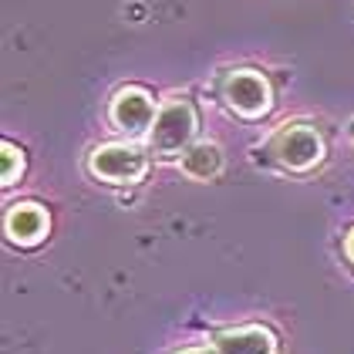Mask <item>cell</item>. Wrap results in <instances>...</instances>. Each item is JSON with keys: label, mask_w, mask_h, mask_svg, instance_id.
<instances>
[{"label": "cell", "mask_w": 354, "mask_h": 354, "mask_svg": "<svg viewBox=\"0 0 354 354\" xmlns=\"http://www.w3.org/2000/svg\"><path fill=\"white\" fill-rule=\"evenodd\" d=\"M351 136H354V122H351Z\"/></svg>", "instance_id": "obj_12"}, {"label": "cell", "mask_w": 354, "mask_h": 354, "mask_svg": "<svg viewBox=\"0 0 354 354\" xmlns=\"http://www.w3.org/2000/svg\"><path fill=\"white\" fill-rule=\"evenodd\" d=\"M111 122H115V129L132 132V136L152 129L156 125V102H152V95L145 88H136V84L122 88L111 98Z\"/></svg>", "instance_id": "obj_5"}, {"label": "cell", "mask_w": 354, "mask_h": 354, "mask_svg": "<svg viewBox=\"0 0 354 354\" xmlns=\"http://www.w3.org/2000/svg\"><path fill=\"white\" fill-rule=\"evenodd\" d=\"M3 226H7V236L17 246H34L48 233V213L37 203H17V206H10Z\"/></svg>", "instance_id": "obj_6"}, {"label": "cell", "mask_w": 354, "mask_h": 354, "mask_svg": "<svg viewBox=\"0 0 354 354\" xmlns=\"http://www.w3.org/2000/svg\"><path fill=\"white\" fill-rule=\"evenodd\" d=\"M192 136H196V109L186 98H176L159 109L156 125L149 129V145L156 156H176V152L189 149Z\"/></svg>", "instance_id": "obj_1"}, {"label": "cell", "mask_w": 354, "mask_h": 354, "mask_svg": "<svg viewBox=\"0 0 354 354\" xmlns=\"http://www.w3.org/2000/svg\"><path fill=\"white\" fill-rule=\"evenodd\" d=\"M344 250H348V257H351V260H354V230H351V233H348V240H344Z\"/></svg>", "instance_id": "obj_10"}, {"label": "cell", "mask_w": 354, "mask_h": 354, "mask_svg": "<svg viewBox=\"0 0 354 354\" xmlns=\"http://www.w3.org/2000/svg\"><path fill=\"white\" fill-rule=\"evenodd\" d=\"M223 98H226L230 109L236 111V115H243V118H260L273 105L270 84L257 71H233L223 82Z\"/></svg>", "instance_id": "obj_4"}, {"label": "cell", "mask_w": 354, "mask_h": 354, "mask_svg": "<svg viewBox=\"0 0 354 354\" xmlns=\"http://www.w3.org/2000/svg\"><path fill=\"white\" fill-rule=\"evenodd\" d=\"M213 348H216V354H277V337L267 327L246 324L223 330Z\"/></svg>", "instance_id": "obj_7"}, {"label": "cell", "mask_w": 354, "mask_h": 354, "mask_svg": "<svg viewBox=\"0 0 354 354\" xmlns=\"http://www.w3.org/2000/svg\"><path fill=\"white\" fill-rule=\"evenodd\" d=\"M183 354H216V348H192V351H183Z\"/></svg>", "instance_id": "obj_11"}, {"label": "cell", "mask_w": 354, "mask_h": 354, "mask_svg": "<svg viewBox=\"0 0 354 354\" xmlns=\"http://www.w3.org/2000/svg\"><path fill=\"white\" fill-rule=\"evenodd\" d=\"M91 176L115 183V186H125V183H138L145 176V156L138 145H125V142H115V145H102L91 152L88 159Z\"/></svg>", "instance_id": "obj_3"}, {"label": "cell", "mask_w": 354, "mask_h": 354, "mask_svg": "<svg viewBox=\"0 0 354 354\" xmlns=\"http://www.w3.org/2000/svg\"><path fill=\"white\" fill-rule=\"evenodd\" d=\"M219 169H223V152H219V145H213V142L189 145L186 156H183V172L189 179H203L206 183V179L219 176Z\"/></svg>", "instance_id": "obj_8"}, {"label": "cell", "mask_w": 354, "mask_h": 354, "mask_svg": "<svg viewBox=\"0 0 354 354\" xmlns=\"http://www.w3.org/2000/svg\"><path fill=\"white\" fill-rule=\"evenodd\" d=\"M273 159L290 169V172H307L324 162V138L310 125H283L270 142Z\"/></svg>", "instance_id": "obj_2"}, {"label": "cell", "mask_w": 354, "mask_h": 354, "mask_svg": "<svg viewBox=\"0 0 354 354\" xmlns=\"http://www.w3.org/2000/svg\"><path fill=\"white\" fill-rule=\"evenodd\" d=\"M0 152H3V169H0V179H3V186H14V179L24 172V152H21L14 142H3V145H0Z\"/></svg>", "instance_id": "obj_9"}]
</instances>
